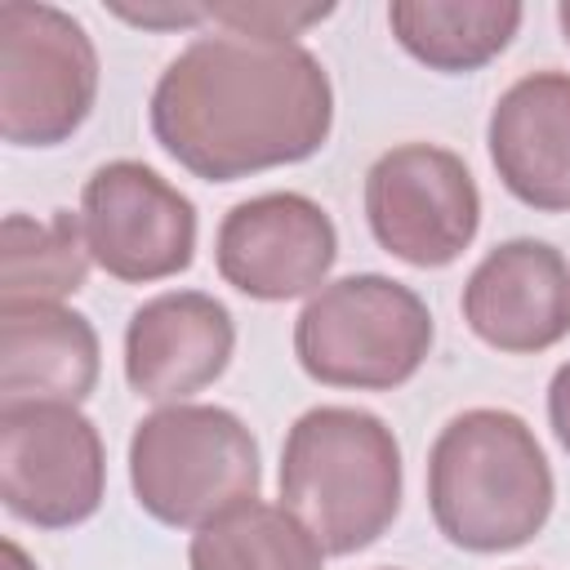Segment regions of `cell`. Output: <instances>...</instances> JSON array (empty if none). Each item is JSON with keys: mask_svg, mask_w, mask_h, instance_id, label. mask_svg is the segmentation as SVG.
<instances>
[{"mask_svg": "<svg viewBox=\"0 0 570 570\" xmlns=\"http://www.w3.org/2000/svg\"><path fill=\"white\" fill-rule=\"evenodd\" d=\"M147 116L187 174L236 183L316 156L334 125V89L312 49L218 31L160 71Z\"/></svg>", "mask_w": 570, "mask_h": 570, "instance_id": "obj_1", "label": "cell"}, {"mask_svg": "<svg viewBox=\"0 0 570 570\" xmlns=\"http://www.w3.org/2000/svg\"><path fill=\"white\" fill-rule=\"evenodd\" d=\"M552 468L512 410L454 414L428 454V508L436 530L463 552H512L552 517Z\"/></svg>", "mask_w": 570, "mask_h": 570, "instance_id": "obj_2", "label": "cell"}, {"mask_svg": "<svg viewBox=\"0 0 570 570\" xmlns=\"http://www.w3.org/2000/svg\"><path fill=\"white\" fill-rule=\"evenodd\" d=\"M281 508L312 530L325 557L379 543L401 512V445L392 428L356 405L298 414L281 450Z\"/></svg>", "mask_w": 570, "mask_h": 570, "instance_id": "obj_3", "label": "cell"}, {"mask_svg": "<svg viewBox=\"0 0 570 570\" xmlns=\"http://www.w3.org/2000/svg\"><path fill=\"white\" fill-rule=\"evenodd\" d=\"M258 441L223 405H160L129 436V485L147 517L200 530L258 499Z\"/></svg>", "mask_w": 570, "mask_h": 570, "instance_id": "obj_4", "label": "cell"}, {"mask_svg": "<svg viewBox=\"0 0 570 570\" xmlns=\"http://www.w3.org/2000/svg\"><path fill=\"white\" fill-rule=\"evenodd\" d=\"M428 303L379 272L321 285L294 321V356L325 387L392 392L419 374L432 352Z\"/></svg>", "mask_w": 570, "mask_h": 570, "instance_id": "obj_5", "label": "cell"}, {"mask_svg": "<svg viewBox=\"0 0 570 570\" xmlns=\"http://www.w3.org/2000/svg\"><path fill=\"white\" fill-rule=\"evenodd\" d=\"M98 49L58 4H0V138L9 147H58L94 111Z\"/></svg>", "mask_w": 570, "mask_h": 570, "instance_id": "obj_6", "label": "cell"}, {"mask_svg": "<svg viewBox=\"0 0 570 570\" xmlns=\"http://www.w3.org/2000/svg\"><path fill=\"white\" fill-rule=\"evenodd\" d=\"M107 490V454L76 405H0V499L36 530L89 521Z\"/></svg>", "mask_w": 570, "mask_h": 570, "instance_id": "obj_7", "label": "cell"}, {"mask_svg": "<svg viewBox=\"0 0 570 570\" xmlns=\"http://www.w3.org/2000/svg\"><path fill=\"white\" fill-rule=\"evenodd\" d=\"M365 223L410 267L454 263L481 227V191L468 165L436 142H401L365 174Z\"/></svg>", "mask_w": 570, "mask_h": 570, "instance_id": "obj_8", "label": "cell"}, {"mask_svg": "<svg viewBox=\"0 0 570 570\" xmlns=\"http://www.w3.org/2000/svg\"><path fill=\"white\" fill-rule=\"evenodd\" d=\"M80 232L107 276L147 285L191 267L196 205L142 160H107L80 191Z\"/></svg>", "mask_w": 570, "mask_h": 570, "instance_id": "obj_9", "label": "cell"}, {"mask_svg": "<svg viewBox=\"0 0 570 570\" xmlns=\"http://www.w3.org/2000/svg\"><path fill=\"white\" fill-rule=\"evenodd\" d=\"M218 276L258 303L316 294L338 258L330 214L303 191H267L232 205L214 240Z\"/></svg>", "mask_w": 570, "mask_h": 570, "instance_id": "obj_10", "label": "cell"}, {"mask_svg": "<svg viewBox=\"0 0 570 570\" xmlns=\"http://www.w3.org/2000/svg\"><path fill=\"white\" fill-rule=\"evenodd\" d=\"M459 307L485 347L508 356L548 352L570 334V267L548 240H503L472 267Z\"/></svg>", "mask_w": 570, "mask_h": 570, "instance_id": "obj_11", "label": "cell"}, {"mask_svg": "<svg viewBox=\"0 0 570 570\" xmlns=\"http://www.w3.org/2000/svg\"><path fill=\"white\" fill-rule=\"evenodd\" d=\"M236 347L232 312L200 289H169L147 298L125 325V383L134 396L178 405L209 387Z\"/></svg>", "mask_w": 570, "mask_h": 570, "instance_id": "obj_12", "label": "cell"}, {"mask_svg": "<svg viewBox=\"0 0 570 570\" xmlns=\"http://www.w3.org/2000/svg\"><path fill=\"white\" fill-rule=\"evenodd\" d=\"M485 147L499 183L539 214L570 209V71H530L490 111Z\"/></svg>", "mask_w": 570, "mask_h": 570, "instance_id": "obj_13", "label": "cell"}, {"mask_svg": "<svg viewBox=\"0 0 570 570\" xmlns=\"http://www.w3.org/2000/svg\"><path fill=\"white\" fill-rule=\"evenodd\" d=\"M98 383V334L62 307H0V405H80Z\"/></svg>", "mask_w": 570, "mask_h": 570, "instance_id": "obj_14", "label": "cell"}, {"mask_svg": "<svg viewBox=\"0 0 570 570\" xmlns=\"http://www.w3.org/2000/svg\"><path fill=\"white\" fill-rule=\"evenodd\" d=\"M525 9L517 0H392L387 27L396 45L432 71L468 76L499 58Z\"/></svg>", "mask_w": 570, "mask_h": 570, "instance_id": "obj_15", "label": "cell"}, {"mask_svg": "<svg viewBox=\"0 0 570 570\" xmlns=\"http://www.w3.org/2000/svg\"><path fill=\"white\" fill-rule=\"evenodd\" d=\"M0 307H45L76 294L89 276V249L80 232V214L53 209V218L36 223L31 214H9L0 227Z\"/></svg>", "mask_w": 570, "mask_h": 570, "instance_id": "obj_16", "label": "cell"}, {"mask_svg": "<svg viewBox=\"0 0 570 570\" xmlns=\"http://www.w3.org/2000/svg\"><path fill=\"white\" fill-rule=\"evenodd\" d=\"M191 570H325V548L281 503L249 499L191 534Z\"/></svg>", "mask_w": 570, "mask_h": 570, "instance_id": "obj_17", "label": "cell"}, {"mask_svg": "<svg viewBox=\"0 0 570 570\" xmlns=\"http://www.w3.org/2000/svg\"><path fill=\"white\" fill-rule=\"evenodd\" d=\"M209 22L232 31V36H249V40H272V45H294V36H303L307 27L325 22L334 13V4H281V0H232V4H205Z\"/></svg>", "mask_w": 570, "mask_h": 570, "instance_id": "obj_18", "label": "cell"}, {"mask_svg": "<svg viewBox=\"0 0 570 570\" xmlns=\"http://www.w3.org/2000/svg\"><path fill=\"white\" fill-rule=\"evenodd\" d=\"M111 13L134 22V27H151V31H174V27L209 22L205 4H174V0H160V4H111Z\"/></svg>", "mask_w": 570, "mask_h": 570, "instance_id": "obj_19", "label": "cell"}, {"mask_svg": "<svg viewBox=\"0 0 570 570\" xmlns=\"http://www.w3.org/2000/svg\"><path fill=\"white\" fill-rule=\"evenodd\" d=\"M548 423H552V436L561 441V450L570 454V361L557 365V374L548 383Z\"/></svg>", "mask_w": 570, "mask_h": 570, "instance_id": "obj_20", "label": "cell"}, {"mask_svg": "<svg viewBox=\"0 0 570 570\" xmlns=\"http://www.w3.org/2000/svg\"><path fill=\"white\" fill-rule=\"evenodd\" d=\"M4 570H36V566L27 561V552H22L13 539H4Z\"/></svg>", "mask_w": 570, "mask_h": 570, "instance_id": "obj_21", "label": "cell"}, {"mask_svg": "<svg viewBox=\"0 0 570 570\" xmlns=\"http://www.w3.org/2000/svg\"><path fill=\"white\" fill-rule=\"evenodd\" d=\"M557 22H561V36H566V45H570V0L557 4Z\"/></svg>", "mask_w": 570, "mask_h": 570, "instance_id": "obj_22", "label": "cell"}]
</instances>
